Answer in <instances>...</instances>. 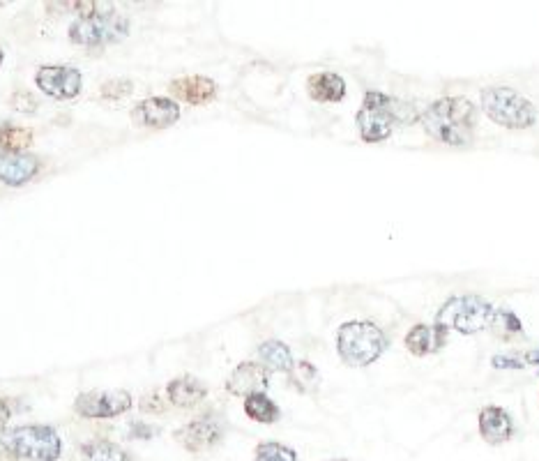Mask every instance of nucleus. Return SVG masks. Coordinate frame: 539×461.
Segmentation results:
<instances>
[{
    "label": "nucleus",
    "mask_w": 539,
    "mask_h": 461,
    "mask_svg": "<svg viewBox=\"0 0 539 461\" xmlns=\"http://www.w3.org/2000/svg\"><path fill=\"white\" fill-rule=\"evenodd\" d=\"M491 365L496 369H523L526 362H521L519 358H510V355H496V358L491 360Z\"/></svg>",
    "instance_id": "nucleus-27"
},
{
    "label": "nucleus",
    "mask_w": 539,
    "mask_h": 461,
    "mask_svg": "<svg viewBox=\"0 0 539 461\" xmlns=\"http://www.w3.org/2000/svg\"><path fill=\"white\" fill-rule=\"evenodd\" d=\"M482 109L489 120L507 130H528L537 123L535 104L512 88L493 86L482 93Z\"/></svg>",
    "instance_id": "nucleus-4"
},
{
    "label": "nucleus",
    "mask_w": 539,
    "mask_h": 461,
    "mask_svg": "<svg viewBox=\"0 0 539 461\" xmlns=\"http://www.w3.org/2000/svg\"><path fill=\"white\" fill-rule=\"evenodd\" d=\"M208 395V388L194 376H180V379H173L166 385V397L171 399V404H176L180 408H192L196 404H201Z\"/></svg>",
    "instance_id": "nucleus-17"
},
{
    "label": "nucleus",
    "mask_w": 539,
    "mask_h": 461,
    "mask_svg": "<svg viewBox=\"0 0 539 461\" xmlns=\"http://www.w3.org/2000/svg\"><path fill=\"white\" fill-rule=\"evenodd\" d=\"M397 102L392 97H387L385 93H378V90H369L364 95L362 107L358 111V130L362 141L367 143H381L387 136L392 134L394 127H397Z\"/></svg>",
    "instance_id": "nucleus-7"
},
{
    "label": "nucleus",
    "mask_w": 539,
    "mask_h": 461,
    "mask_svg": "<svg viewBox=\"0 0 539 461\" xmlns=\"http://www.w3.org/2000/svg\"><path fill=\"white\" fill-rule=\"evenodd\" d=\"M81 459L83 461H132V457L120 448V445L97 438V441H88L81 445Z\"/></svg>",
    "instance_id": "nucleus-20"
},
{
    "label": "nucleus",
    "mask_w": 539,
    "mask_h": 461,
    "mask_svg": "<svg viewBox=\"0 0 539 461\" xmlns=\"http://www.w3.org/2000/svg\"><path fill=\"white\" fill-rule=\"evenodd\" d=\"M37 173V160L21 153H0V183L21 187L30 183Z\"/></svg>",
    "instance_id": "nucleus-14"
},
{
    "label": "nucleus",
    "mask_w": 539,
    "mask_h": 461,
    "mask_svg": "<svg viewBox=\"0 0 539 461\" xmlns=\"http://www.w3.org/2000/svg\"><path fill=\"white\" fill-rule=\"evenodd\" d=\"M222 438H224V427L219 425V420L212 418V415L189 422V425H185L176 432V441L189 452L212 450L219 441H222Z\"/></svg>",
    "instance_id": "nucleus-11"
},
{
    "label": "nucleus",
    "mask_w": 539,
    "mask_h": 461,
    "mask_svg": "<svg viewBox=\"0 0 539 461\" xmlns=\"http://www.w3.org/2000/svg\"><path fill=\"white\" fill-rule=\"evenodd\" d=\"M37 88L53 100H74L81 93V72L70 65H42L35 74Z\"/></svg>",
    "instance_id": "nucleus-9"
},
{
    "label": "nucleus",
    "mask_w": 539,
    "mask_h": 461,
    "mask_svg": "<svg viewBox=\"0 0 539 461\" xmlns=\"http://www.w3.org/2000/svg\"><path fill=\"white\" fill-rule=\"evenodd\" d=\"M523 360H526L528 365H539V349L537 351H528L526 355H523Z\"/></svg>",
    "instance_id": "nucleus-30"
},
{
    "label": "nucleus",
    "mask_w": 539,
    "mask_h": 461,
    "mask_svg": "<svg viewBox=\"0 0 539 461\" xmlns=\"http://www.w3.org/2000/svg\"><path fill=\"white\" fill-rule=\"evenodd\" d=\"M129 21L116 12H95L77 19L70 28V40L79 47H102L125 40Z\"/></svg>",
    "instance_id": "nucleus-6"
},
{
    "label": "nucleus",
    "mask_w": 539,
    "mask_h": 461,
    "mask_svg": "<svg viewBox=\"0 0 539 461\" xmlns=\"http://www.w3.org/2000/svg\"><path fill=\"white\" fill-rule=\"evenodd\" d=\"M178 118V102L169 100V97H150V100H143L132 109L134 123L141 127H150V130H164V127L176 125Z\"/></svg>",
    "instance_id": "nucleus-10"
},
{
    "label": "nucleus",
    "mask_w": 539,
    "mask_h": 461,
    "mask_svg": "<svg viewBox=\"0 0 539 461\" xmlns=\"http://www.w3.org/2000/svg\"><path fill=\"white\" fill-rule=\"evenodd\" d=\"M489 328L503 339L523 335V323H521L519 316L512 312V309H496V312H493Z\"/></svg>",
    "instance_id": "nucleus-22"
},
{
    "label": "nucleus",
    "mask_w": 539,
    "mask_h": 461,
    "mask_svg": "<svg viewBox=\"0 0 539 461\" xmlns=\"http://www.w3.org/2000/svg\"><path fill=\"white\" fill-rule=\"evenodd\" d=\"M496 307L480 296H454L438 309L436 326L457 330L461 335H475L491 326Z\"/></svg>",
    "instance_id": "nucleus-5"
},
{
    "label": "nucleus",
    "mask_w": 539,
    "mask_h": 461,
    "mask_svg": "<svg viewBox=\"0 0 539 461\" xmlns=\"http://www.w3.org/2000/svg\"><path fill=\"white\" fill-rule=\"evenodd\" d=\"M480 434L487 443L500 445L514 436V422L510 413L500 406H487L480 413Z\"/></svg>",
    "instance_id": "nucleus-13"
},
{
    "label": "nucleus",
    "mask_w": 539,
    "mask_h": 461,
    "mask_svg": "<svg viewBox=\"0 0 539 461\" xmlns=\"http://www.w3.org/2000/svg\"><path fill=\"white\" fill-rule=\"evenodd\" d=\"M3 58H5V54H3V49H0V65H3Z\"/></svg>",
    "instance_id": "nucleus-31"
},
{
    "label": "nucleus",
    "mask_w": 539,
    "mask_h": 461,
    "mask_svg": "<svg viewBox=\"0 0 539 461\" xmlns=\"http://www.w3.org/2000/svg\"><path fill=\"white\" fill-rule=\"evenodd\" d=\"M245 413L252 420L263 422V425H270V422H277L279 415H282V411H279V406L275 402H272V399L268 395H265V392H261V395H252V397L245 399Z\"/></svg>",
    "instance_id": "nucleus-21"
},
{
    "label": "nucleus",
    "mask_w": 539,
    "mask_h": 461,
    "mask_svg": "<svg viewBox=\"0 0 539 461\" xmlns=\"http://www.w3.org/2000/svg\"><path fill=\"white\" fill-rule=\"evenodd\" d=\"M0 445L12 457L28 461H56L63 452V441L56 429L44 425H24L3 432Z\"/></svg>",
    "instance_id": "nucleus-3"
},
{
    "label": "nucleus",
    "mask_w": 539,
    "mask_h": 461,
    "mask_svg": "<svg viewBox=\"0 0 539 461\" xmlns=\"http://www.w3.org/2000/svg\"><path fill=\"white\" fill-rule=\"evenodd\" d=\"M7 420H10V406H7L3 399H0V429L7 425Z\"/></svg>",
    "instance_id": "nucleus-29"
},
{
    "label": "nucleus",
    "mask_w": 539,
    "mask_h": 461,
    "mask_svg": "<svg viewBox=\"0 0 539 461\" xmlns=\"http://www.w3.org/2000/svg\"><path fill=\"white\" fill-rule=\"evenodd\" d=\"M129 408H132V395L125 390L83 392V395L77 397V402H74V411H77L81 418L93 420L116 418V415H123Z\"/></svg>",
    "instance_id": "nucleus-8"
},
{
    "label": "nucleus",
    "mask_w": 539,
    "mask_h": 461,
    "mask_svg": "<svg viewBox=\"0 0 539 461\" xmlns=\"http://www.w3.org/2000/svg\"><path fill=\"white\" fill-rule=\"evenodd\" d=\"M291 376H293V383L305 392L314 390L318 385V372L314 365H309V362H298V365H293Z\"/></svg>",
    "instance_id": "nucleus-25"
},
{
    "label": "nucleus",
    "mask_w": 539,
    "mask_h": 461,
    "mask_svg": "<svg viewBox=\"0 0 539 461\" xmlns=\"http://www.w3.org/2000/svg\"><path fill=\"white\" fill-rule=\"evenodd\" d=\"M422 125L445 146H468L475 136L477 109L466 97H443L424 109Z\"/></svg>",
    "instance_id": "nucleus-1"
},
{
    "label": "nucleus",
    "mask_w": 539,
    "mask_h": 461,
    "mask_svg": "<svg viewBox=\"0 0 539 461\" xmlns=\"http://www.w3.org/2000/svg\"><path fill=\"white\" fill-rule=\"evenodd\" d=\"M258 358H261L263 367L275 369V372H291L295 365L291 349L284 342H277V339H270V342L258 346Z\"/></svg>",
    "instance_id": "nucleus-19"
},
{
    "label": "nucleus",
    "mask_w": 539,
    "mask_h": 461,
    "mask_svg": "<svg viewBox=\"0 0 539 461\" xmlns=\"http://www.w3.org/2000/svg\"><path fill=\"white\" fill-rule=\"evenodd\" d=\"M256 461H298V455L288 445L268 441L256 448Z\"/></svg>",
    "instance_id": "nucleus-24"
},
{
    "label": "nucleus",
    "mask_w": 539,
    "mask_h": 461,
    "mask_svg": "<svg viewBox=\"0 0 539 461\" xmlns=\"http://www.w3.org/2000/svg\"><path fill=\"white\" fill-rule=\"evenodd\" d=\"M387 349L385 332L371 321H348L337 332V351L351 367H367Z\"/></svg>",
    "instance_id": "nucleus-2"
},
{
    "label": "nucleus",
    "mask_w": 539,
    "mask_h": 461,
    "mask_svg": "<svg viewBox=\"0 0 539 461\" xmlns=\"http://www.w3.org/2000/svg\"><path fill=\"white\" fill-rule=\"evenodd\" d=\"M447 332L443 326H427V323H417L415 328L406 335V349L417 358L438 353L447 344Z\"/></svg>",
    "instance_id": "nucleus-15"
},
{
    "label": "nucleus",
    "mask_w": 539,
    "mask_h": 461,
    "mask_svg": "<svg viewBox=\"0 0 539 461\" xmlns=\"http://www.w3.org/2000/svg\"><path fill=\"white\" fill-rule=\"evenodd\" d=\"M30 143H33V130H28V127L0 125V146L3 148L17 153V150L28 148Z\"/></svg>",
    "instance_id": "nucleus-23"
},
{
    "label": "nucleus",
    "mask_w": 539,
    "mask_h": 461,
    "mask_svg": "<svg viewBox=\"0 0 539 461\" xmlns=\"http://www.w3.org/2000/svg\"><path fill=\"white\" fill-rule=\"evenodd\" d=\"M309 95L316 102H341L346 97V81L334 72H321L309 77Z\"/></svg>",
    "instance_id": "nucleus-18"
},
{
    "label": "nucleus",
    "mask_w": 539,
    "mask_h": 461,
    "mask_svg": "<svg viewBox=\"0 0 539 461\" xmlns=\"http://www.w3.org/2000/svg\"><path fill=\"white\" fill-rule=\"evenodd\" d=\"M171 93L187 104H208L215 100L217 83L208 77H182L171 81Z\"/></svg>",
    "instance_id": "nucleus-16"
},
{
    "label": "nucleus",
    "mask_w": 539,
    "mask_h": 461,
    "mask_svg": "<svg viewBox=\"0 0 539 461\" xmlns=\"http://www.w3.org/2000/svg\"><path fill=\"white\" fill-rule=\"evenodd\" d=\"M132 88V81H106L102 86V95L109 97V100H123L132 93Z\"/></svg>",
    "instance_id": "nucleus-26"
},
{
    "label": "nucleus",
    "mask_w": 539,
    "mask_h": 461,
    "mask_svg": "<svg viewBox=\"0 0 539 461\" xmlns=\"http://www.w3.org/2000/svg\"><path fill=\"white\" fill-rule=\"evenodd\" d=\"M334 461H346V459H334Z\"/></svg>",
    "instance_id": "nucleus-32"
},
{
    "label": "nucleus",
    "mask_w": 539,
    "mask_h": 461,
    "mask_svg": "<svg viewBox=\"0 0 539 461\" xmlns=\"http://www.w3.org/2000/svg\"><path fill=\"white\" fill-rule=\"evenodd\" d=\"M129 432H132V438H153L157 434V427H150L146 422H132Z\"/></svg>",
    "instance_id": "nucleus-28"
},
{
    "label": "nucleus",
    "mask_w": 539,
    "mask_h": 461,
    "mask_svg": "<svg viewBox=\"0 0 539 461\" xmlns=\"http://www.w3.org/2000/svg\"><path fill=\"white\" fill-rule=\"evenodd\" d=\"M270 385V372L261 362H242L240 367L233 369V374L226 381V390L235 397H252L261 395Z\"/></svg>",
    "instance_id": "nucleus-12"
}]
</instances>
